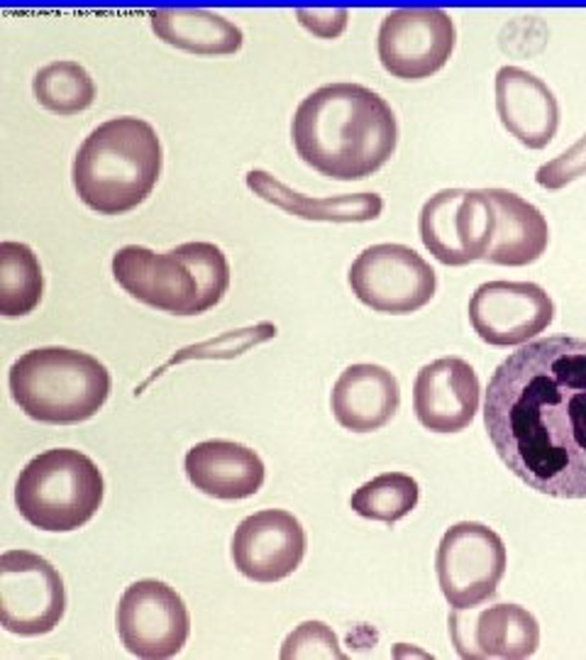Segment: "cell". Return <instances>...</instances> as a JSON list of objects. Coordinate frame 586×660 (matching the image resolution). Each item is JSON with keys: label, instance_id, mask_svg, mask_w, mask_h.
Instances as JSON below:
<instances>
[{"label": "cell", "instance_id": "cell-14", "mask_svg": "<svg viewBox=\"0 0 586 660\" xmlns=\"http://www.w3.org/2000/svg\"><path fill=\"white\" fill-rule=\"evenodd\" d=\"M306 531L293 513L264 509L234 529L230 556L240 575L269 585L298 570L306 556Z\"/></svg>", "mask_w": 586, "mask_h": 660}, {"label": "cell", "instance_id": "cell-22", "mask_svg": "<svg viewBox=\"0 0 586 660\" xmlns=\"http://www.w3.org/2000/svg\"><path fill=\"white\" fill-rule=\"evenodd\" d=\"M150 27L162 45L193 56H232L244 47L238 25L201 8H156Z\"/></svg>", "mask_w": 586, "mask_h": 660}, {"label": "cell", "instance_id": "cell-8", "mask_svg": "<svg viewBox=\"0 0 586 660\" xmlns=\"http://www.w3.org/2000/svg\"><path fill=\"white\" fill-rule=\"evenodd\" d=\"M496 208L486 189H443L420 208L418 230L440 265L467 267L486 257L494 240Z\"/></svg>", "mask_w": 586, "mask_h": 660}, {"label": "cell", "instance_id": "cell-10", "mask_svg": "<svg viewBox=\"0 0 586 660\" xmlns=\"http://www.w3.org/2000/svg\"><path fill=\"white\" fill-rule=\"evenodd\" d=\"M506 566L504 538L476 521H459L447 529L435 556L440 589L453 609L482 607L492 599Z\"/></svg>", "mask_w": 586, "mask_h": 660}, {"label": "cell", "instance_id": "cell-3", "mask_svg": "<svg viewBox=\"0 0 586 660\" xmlns=\"http://www.w3.org/2000/svg\"><path fill=\"white\" fill-rule=\"evenodd\" d=\"M164 150L152 123L120 115L98 125L78 148L72 181L78 201L98 216H123L152 196Z\"/></svg>", "mask_w": 586, "mask_h": 660}, {"label": "cell", "instance_id": "cell-26", "mask_svg": "<svg viewBox=\"0 0 586 660\" xmlns=\"http://www.w3.org/2000/svg\"><path fill=\"white\" fill-rule=\"evenodd\" d=\"M281 658H337L342 660V653L337 636L332 634V629L322 621H303V624L289 634L281 646Z\"/></svg>", "mask_w": 586, "mask_h": 660}, {"label": "cell", "instance_id": "cell-19", "mask_svg": "<svg viewBox=\"0 0 586 660\" xmlns=\"http://www.w3.org/2000/svg\"><path fill=\"white\" fill-rule=\"evenodd\" d=\"M335 421L352 433L384 429L400 406L398 380L381 365H349L330 394Z\"/></svg>", "mask_w": 586, "mask_h": 660}, {"label": "cell", "instance_id": "cell-28", "mask_svg": "<svg viewBox=\"0 0 586 660\" xmlns=\"http://www.w3.org/2000/svg\"><path fill=\"white\" fill-rule=\"evenodd\" d=\"M296 21L308 35L326 42H335L347 30L349 11H345V8H328V11H320V8H313V11L310 8H298Z\"/></svg>", "mask_w": 586, "mask_h": 660}, {"label": "cell", "instance_id": "cell-9", "mask_svg": "<svg viewBox=\"0 0 586 660\" xmlns=\"http://www.w3.org/2000/svg\"><path fill=\"white\" fill-rule=\"evenodd\" d=\"M457 47V25L443 8H396L379 25L377 56L398 81H425L445 69Z\"/></svg>", "mask_w": 586, "mask_h": 660}, {"label": "cell", "instance_id": "cell-1", "mask_svg": "<svg viewBox=\"0 0 586 660\" xmlns=\"http://www.w3.org/2000/svg\"><path fill=\"white\" fill-rule=\"evenodd\" d=\"M484 426L527 487L586 499V338H540L508 355L488 380Z\"/></svg>", "mask_w": 586, "mask_h": 660}, {"label": "cell", "instance_id": "cell-2", "mask_svg": "<svg viewBox=\"0 0 586 660\" xmlns=\"http://www.w3.org/2000/svg\"><path fill=\"white\" fill-rule=\"evenodd\" d=\"M291 140L303 164L332 181H361L386 167L398 144V120L369 86L326 84L298 103Z\"/></svg>", "mask_w": 586, "mask_h": 660}, {"label": "cell", "instance_id": "cell-16", "mask_svg": "<svg viewBox=\"0 0 586 660\" xmlns=\"http://www.w3.org/2000/svg\"><path fill=\"white\" fill-rule=\"evenodd\" d=\"M482 399L474 367L462 357H440L418 372L413 411L420 426L433 433H459L472 426Z\"/></svg>", "mask_w": 586, "mask_h": 660}, {"label": "cell", "instance_id": "cell-6", "mask_svg": "<svg viewBox=\"0 0 586 660\" xmlns=\"http://www.w3.org/2000/svg\"><path fill=\"white\" fill-rule=\"evenodd\" d=\"M103 472L74 448L39 453L15 482V507L29 526L68 533L86 526L103 507Z\"/></svg>", "mask_w": 586, "mask_h": 660}, {"label": "cell", "instance_id": "cell-17", "mask_svg": "<svg viewBox=\"0 0 586 660\" xmlns=\"http://www.w3.org/2000/svg\"><path fill=\"white\" fill-rule=\"evenodd\" d=\"M496 113L504 130L527 150H545L562 123L560 101L540 76L523 66H501L494 79Z\"/></svg>", "mask_w": 586, "mask_h": 660}, {"label": "cell", "instance_id": "cell-18", "mask_svg": "<svg viewBox=\"0 0 586 660\" xmlns=\"http://www.w3.org/2000/svg\"><path fill=\"white\" fill-rule=\"evenodd\" d=\"M186 478L205 497L238 502L262 490L267 470L257 453L232 441H205L193 445L183 460Z\"/></svg>", "mask_w": 586, "mask_h": 660}, {"label": "cell", "instance_id": "cell-20", "mask_svg": "<svg viewBox=\"0 0 586 660\" xmlns=\"http://www.w3.org/2000/svg\"><path fill=\"white\" fill-rule=\"evenodd\" d=\"M496 208L494 240L484 262L498 267H527L550 245V226L540 208L508 189H486Z\"/></svg>", "mask_w": 586, "mask_h": 660}, {"label": "cell", "instance_id": "cell-15", "mask_svg": "<svg viewBox=\"0 0 586 660\" xmlns=\"http://www.w3.org/2000/svg\"><path fill=\"white\" fill-rule=\"evenodd\" d=\"M449 636L459 658L523 660L540 646V624L521 605L453 609Z\"/></svg>", "mask_w": 586, "mask_h": 660}, {"label": "cell", "instance_id": "cell-11", "mask_svg": "<svg viewBox=\"0 0 586 660\" xmlns=\"http://www.w3.org/2000/svg\"><path fill=\"white\" fill-rule=\"evenodd\" d=\"M66 611V587L47 558L29 550L0 556V624L15 636H44Z\"/></svg>", "mask_w": 586, "mask_h": 660}, {"label": "cell", "instance_id": "cell-23", "mask_svg": "<svg viewBox=\"0 0 586 660\" xmlns=\"http://www.w3.org/2000/svg\"><path fill=\"white\" fill-rule=\"evenodd\" d=\"M44 294V275L35 250L25 242H0V314L20 318L33 314Z\"/></svg>", "mask_w": 586, "mask_h": 660}, {"label": "cell", "instance_id": "cell-13", "mask_svg": "<svg viewBox=\"0 0 586 660\" xmlns=\"http://www.w3.org/2000/svg\"><path fill=\"white\" fill-rule=\"evenodd\" d=\"M555 320V301L533 281H486L469 299V323L486 345L531 343Z\"/></svg>", "mask_w": 586, "mask_h": 660}, {"label": "cell", "instance_id": "cell-4", "mask_svg": "<svg viewBox=\"0 0 586 660\" xmlns=\"http://www.w3.org/2000/svg\"><path fill=\"white\" fill-rule=\"evenodd\" d=\"M125 294L171 316L208 314L230 289V262L213 242H183L169 252L125 245L113 255Z\"/></svg>", "mask_w": 586, "mask_h": 660}, {"label": "cell", "instance_id": "cell-25", "mask_svg": "<svg viewBox=\"0 0 586 660\" xmlns=\"http://www.w3.org/2000/svg\"><path fill=\"white\" fill-rule=\"evenodd\" d=\"M420 487L406 472H384L352 494L349 507L357 517L381 523H396L418 507Z\"/></svg>", "mask_w": 586, "mask_h": 660}, {"label": "cell", "instance_id": "cell-27", "mask_svg": "<svg viewBox=\"0 0 586 660\" xmlns=\"http://www.w3.org/2000/svg\"><path fill=\"white\" fill-rule=\"evenodd\" d=\"M586 177V132L576 140L572 148H566L555 160L545 162L540 169L535 172L537 187L547 191H562L570 183Z\"/></svg>", "mask_w": 586, "mask_h": 660}, {"label": "cell", "instance_id": "cell-12", "mask_svg": "<svg viewBox=\"0 0 586 660\" xmlns=\"http://www.w3.org/2000/svg\"><path fill=\"white\" fill-rule=\"evenodd\" d=\"M189 634V607L179 592L162 580H137L117 601V636L137 658H174L181 653Z\"/></svg>", "mask_w": 586, "mask_h": 660}, {"label": "cell", "instance_id": "cell-24", "mask_svg": "<svg viewBox=\"0 0 586 660\" xmlns=\"http://www.w3.org/2000/svg\"><path fill=\"white\" fill-rule=\"evenodd\" d=\"M33 93L44 111L72 118L88 111L95 101V81L84 64L74 60H56L44 64L35 74Z\"/></svg>", "mask_w": 586, "mask_h": 660}, {"label": "cell", "instance_id": "cell-5", "mask_svg": "<svg viewBox=\"0 0 586 660\" xmlns=\"http://www.w3.org/2000/svg\"><path fill=\"white\" fill-rule=\"evenodd\" d=\"M8 386L20 411L49 426L84 423L111 396V372L93 355L72 347H37L10 367Z\"/></svg>", "mask_w": 586, "mask_h": 660}, {"label": "cell", "instance_id": "cell-7", "mask_svg": "<svg viewBox=\"0 0 586 660\" xmlns=\"http://www.w3.org/2000/svg\"><path fill=\"white\" fill-rule=\"evenodd\" d=\"M352 294L377 314L406 316L425 308L437 291V275L413 248L379 242L361 250L347 271Z\"/></svg>", "mask_w": 586, "mask_h": 660}, {"label": "cell", "instance_id": "cell-21", "mask_svg": "<svg viewBox=\"0 0 586 660\" xmlns=\"http://www.w3.org/2000/svg\"><path fill=\"white\" fill-rule=\"evenodd\" d=\"M244 181L254 196L301 220L371 223L384 213V199L379 193H340V196L310 199L264 169H250Z\"/></svg>", "mask_w": 586, "mask_h": 660}]
</instances>
